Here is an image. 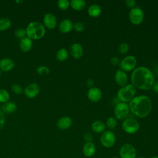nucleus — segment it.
Instances as JSON below:
<instances>
[{
  "mask_svg": "<svg viewBox=\"0 0 158 158\" xmlns=\"http://www.w3.org/2000/svg\"><path fill=\"white\" fill-rule=\"evenodd\" d=\"M40 91V87L36 83H32L25 87L23 90L25 95L28 98H35Z\"/></svg>",
  "mask_w": 158,
  "mask_h": 158,
  "instance_id": "11",
  "label": "nucleus"
},
{
  "mask_svg": "<svg viewBox=\"0 0 158 158\" xmlns=\"http://www.w3.org/2000/svg\"><path fill=\"white\" fill-rule=\"evenodd\" d=\"M14 35L17 38L22 40V38L26 37L25 36L27 35L26 29H24L23 28H19L16 29V30L15 31Z\"/></svg>",
  "mask_w": 158,
  "mask_h": 158,
  "instance_id": "30",
  "label": "nucleus"
},
{
  "mask_svg": "<svg viewBox=\"0 0 158 158\" xmlns=\"http://www.w3.org/2000/svg\"><path fill=\"white\" fill-rule=\"evenodd\" d=\"M117 119L114 117H110L106 121V125L110 130H113L117 126Z\"/></svg>",
  "mask_w": 158,
  "mask_h": 158,
  "instance_id": "28",
  "label": "nucleus"
},
{
  "mask_svg": "<svg viewBox=\"0 0 158 158\" xmlns=\"http://www.w3.org/2000/svg\"><path fill=\"white\" fill-rule=\"evenodd\" d=\"M20 48L21 50L23 52H28L31 50L32 46H33V42L31 39L29 38L25 37L20 40V43H19Z\"/></svg>",
  "mask_w": 158,
  "mask_h": 158,
  "instance_id": "20",
  "label": "nucleus"
},
{
  "mask_svg": "<svg viewBox=\"0 0 158 158\" xmlns=\"http://www.w3.org/2000/svg\"><path fill=\"white\" fill-rule=\"evenodd\" d=\"M10 98L8 91L4 89H0V102L6 103Z\"/></svg>",
  "mask_w": 158,
  "mask_h": 158,
  "instance_id": "27",
  "label": "nucleus"
},
{
  "mask_svg": "<svg viewBox=\"0 0 158 158\" xmlns=\"http://www.w3.org/2000/svg\"><path fill=\"white\" fill-rule=\"evenodd\" d=\"M116 138L114 133L110 130H106L102 133L100 136V143L102 146L106 148H110L114 146Z\"/></svg>",
  "mask_w": 158,
  "mask_h": 158,
  "instance_id": "7",
  "label": "nucleus"
},
{
  "mask_svg": "<svg viewBox=\"0 0 158 158\" xmlns=\"http://www.w3.org/2000/svg\"><path fill=\"white\" fill-rule=\"evenodd\" d=\"M72 124V120L68 116H64L60 118L57 122V127L60 130H65L69 129Z\"/></svg>",
  "mask_w": 158,
  "mask_h": 158,
  "instance_id": "18",
  "label": "nucleus"
},
{
  "mask_svg": "<svg viewBox=\"0 0 158 158\" xmlns=\"http://www.w3.org/2000/svg\"><path fill=\"white\" fill-rule=\"evenodd\" d=\"M152 87L154 91H156V93H158V80L156 81H154Z\"/></svg>",
  "mask_w": 158,
  "mask_h": 158,
  "instance_id": "40",
  "label": "nucleus"
},
{
  "mask_svg": "<svg viewBox=\"0 0 158 158\" xmlns=\"http://www.w3.org/2000/svg\"><path fill=\"white\" fill-rule=\"evenodd\" d=\"M36 72L40 75H46L49 73L50 70L48 67L41 65L37 68Z\"/></svg>",
  "mask_w": 158,
  "mask_h": 158,
  "instance_id": "31",
  "label": "nucleus"
},
{
  "mask_svg": "<svg viewBox=\"0 0 158 158\" xmlns=\"http://www.w3.org/2000/svg\"><path fill=\"white\" fill-rule=\"evenodd\" d=\"M86 85H87V86H88L89 88H93V86H94V80H93V79L89 78V79H88L87 81H86Z\"/></svg>",
  "mask_w": 158,
  "mask_h": 158,
  "instance_id": "39",
  "label": "nucleus"
},
{
  "mask_svg": "<svg viewBox=\"0 0 158 158\" xmlns=\"http://www.w3.org/2000/svg\"><path fill=\"white\" fill-rule=\"evenodd\" d=\"M112 158H118V157H116V156H114V157H112Z\"/></svg>",
  "mask_w": 158,
  "mask_h": 158,
  "instance_id": "44",
  "label": "nucleus"
},
{
  "mask_svg": "<svg viewBox=\"0 0 158 158\" xmlns=\"http://www.w3.org/2000/svg\"><path fill=\"white\" fill-rule=\"evenodd\" d=\"M114 78L117 84L121 87L125 86L128 81V77L125 72L120 69L115 72Z\"/></svg>",
  "mask_w": 158,
  "mask_h": 158,
  "instance_id": "15",
  "label": "nucleus"
},
{
  "mask_svg": "<svg viewBox=\"0 0 158 158\" xmlns=\"http://www.w3.org/2000/svg\"><path fill=\"white\" fill-rule=\"evenodd\" d=\"M5 124V115L0 110V130L2 129Z\"/></svg>",
  "mask_w": 158,
  "mask_h": 158,
  "instance_id": "36",
  "label": "nucleus"
},
{
  "mask_svg": "<svg viewBox=\"0 0 158 158\" xmlns=\"http://www.w3.org/2000/svg\"><path fill=\"white\" fill-rule=\"evenodd\" d=\"M130 110L138 117H147L152 109V102L150 98L144 95L135 96L128 104Z\"/></svg>",
  "mask_w": 158,
  "mask_h": 158,
  "instance_id": "2",
  "label": "nucleus"
},
{
  "mask_svg": "<svg viewBox=\"0 0 158 158\" xmlns=\"http://www.w3.org/2000/svg\"><path fill=\"white\" fill-rule=\"evenodd\" d=\"M130 21L134 25L140 24L144 19V12L143 10L138 7H135L129 12Z\"/></svg>",
  "mask_w": 158,
  "mask_h": 158,
  "instance_id": "10",
  "label": "nucleus"
},
{
  "mask_svg": "<svg viewBox=\"0 0 158 158\" xmlns=\"http://www.w3.org/2000/svg\"><path fill=\"white\" fill-rule=\"evenodd\" d=\"M130 108L128 105L123 102H119L115 104L114 107L115 118L119 120H124L129 114Z\"/></svg>",
  "mask_w": 158,
  "mask_h": 158,
  "instance_id": "5",
  "label": "nucleus"
},
{
  "mask_svg": "<svg viewBox=\"0 0 158 158\" xmlns=\"http://www.w3.org/2000/svg\"><path fill=\"white\" fill-rule=\"evenodd\" d=\"M73 24L72 22L68 19L62 20L59 25V30L62 33H67L73 28Z\"/></svg>",
  "mask_w": 158,
  "mask_h": 158,
  "instance_id": "19",
  "label": "nucleus"
},
{
  "mask_svg": "<svg viewBox=\"0 0 158 158\" xmlns=\"http://www.w3.org/2000/svg\"><path fill=\"white\" fill-rule=\"evenodd\" d=\"M131 81L135 88L149 90L154 83V77L148 68L141 66L133 70L131 76Z\"/></svg>",
  "mask_w": 158,
  "mask_h": 158,
  "instance_id": "1",
  "label": "nucleus"
},
{
  "mask_svg": "<svg viewBox=\"0 0 158 158\" xmlns=\"http://www.w3.org/2000/svg\"><path fill=\"white\" fill-rule=\"evenodd\" d=\"M136 94V88L132 84L126 85L118 89L117 98L123 102H130Z\"/></svg>",
  "mask_w": 158,
  "mask_h": 158,
  "instance_id": "4",
  "label": "nucleus"
},
{
  "mask_svg": "<svg viewBox=\"0 0 158 158\" xmlns=\"http://www.w3.org/2000/svg\"><path fill=\"white\" fill-rule=\"evenodd\" d=\"M15 2H19V3H22V2H23V1H16Z\"/></svg>",
  "mask_w": 158,
  "mask_h": 158,
  "instance_id": "41",
  "label": "nucleus"
},
{
  "mask_svg": "<svg viewBox=\"0 0 158 158\" xmlns=\"http://www.w3.org/2000/svg\"><path fill=\"white\" fill-rule=\"evenodd\" d=\"M88 98L92 102H98L102 98V92L99 88L93 87L88 91Z\"/></svg>",
  "mask_w": 158,
  "mask_h": 158,
  "instance_id": "13",
  "label": "nucleus"
},
{
  "mask_svg": "<svg viewBox=\"0 0 158 158\" xmlns=\"http://www.w3.org/2000/svg\"><path fill=\"white\" fill-rule=\"evenodd\" d=\"M70 54L73 58L79 59L83 54V49L80 43H75L70 46Z\"/></svg>",
  "mask_w": 158,
  "mask_h": 158,
  "instance_id": "16",
  "label": "nucleus"
},
{
  "mask_svg": "<svg viewBox=\"0 0 158 158\" xmlns=\"http://www.w3.org/2000/svg\"><path fill=\"white\" fill-rule=\"evenodd\" d=\"M122 127L125 133L128 134H134L138 131L139 124L135 118L127 117L123 121Z\"/></svg>",
  "mask_w": 158,
  "mask_h": 158,
  "instance_id": "6",
  "label": "nucleus"
},
{
  "mask_svg": "<svg viewBox=\"0 0 158 158\" xmlns=\"http://www.w3.org/2000/svg\"><path fill=\"white\" fill-rule=\"evenodd\" d=\"M70 6V2L68 0H59L57 1V7L61 10H66Z\"/></svg>",
  "mask_w": 158,
  "mask_h": 158,
  "instance_id": "29",
  "label": "nucleus"
},
{
  "mask_svg": "<svg viewBox=\"0 0 158 158\" xmlns=\"http://www.w3.org/2000/svg\"><path fill=\"white\" fill-rule=\"evenodd\" d=\"M11 89L13 93H14L16 94H20L23 93V89L22 88V86L17 83L13 84L11 87Z\"/></svg>",
  "mask_w": 158,
  "mask_h": 158,
  "instance_id": "33",
  "label": "nucleus"
},
{
  "mask_svg": "<svg viewBox=\"0 0 158 158\" xmlns=\"http://www.w3.org/2000/svg\"><path fill=\"white\" fill-rule=\"evenodd\" d=\"M125 3L126 4V6L130 8H134L135 7V5H136V2L134 0H126L125 1Z\"/></svg>",
  "mask_w": 158,
  "mask_h": 158,
  "instance_id": "37",
  "label": "nucleus"
},
{
  "mask_svg": "<svg viewBox=\"0 0 158 158\" xmlns=\"http://www.w3.org/2000/svg\"><path fill=\"white\" fill-rule=\"evenodd\" d=\"M96 148L93 142H86L82 149L83 154L87 157H91L93 156L96 152Z\"/></svg>",
  "mask_w": 158,
  "mask_h": 158,
  "instance_id": "14",
  "label": "nucleus"
},
{
  "mask_svg": "<svg viewBox=\"0 0 158 158\" xmlns=\"http://www.w3.org/2000/svg\"><path fill=\"white\" fill-rule=\"evenodd\" d=\"M101 7L96 4H91L88 9V13L89 16L92 17H97L99 16L101 14Z\"/></svg>",
  "mask_w": 158,
  "mask_h": 158,
  "instance_id": "23",
  "label": "nucleus"
},
{
  "mask_svg": "<svg viewBox=\"0 0 158 158\" xmlns=\"http://www.w3.org/2000/svg\"><path fill=\"white\" fill-rule=\"evenodd\" d=\"M119 156L120 158H136V149L132 144L125 143L120 148Z\"/></svg>",
  "mask_w": 158,
  "mask_h": 158,
  "instance_id": "8",
  "label": "nucleus"
},
{
  "mask_svg": "<svg viewBox=\"0 0 158 158\" xmlns=\"http://www.w3.org/2000/svg\"><path fill=\"white\" fill-rule=\"evenodd\" d=\"M26 33L27 37L31 40H40L45 35L46 28L39 22H31L27 25Z\"/></svg>",
  "mask_w": 158,
  "mask_h": 158,
  "instance_id": "3",
  "label": "nucleus"
},
{
  "mask_svg": "<svg viewBox=\"0 0 158 158\" xmlns=\"http://www.w3.org/2000/svg\"><path fill=\"white\" fill-rule=\"evenodd\" d=\"M69 56V53L67 50L65 48L59 49L56 53L57 59L60 62L65 61Z\"/></svg>",
  "mask_w": 158,
  "mask_h": 158,
  "instance_id": "25",
  "label": "nucleus"
},
{
  "mask_svg": "<svg viewBox=\"0 0 158 158\" xmlns=\"http://www.w3.org/2000/svg\"><path fill=\"white\" fill-rule=\"evenodd\" d=\"M11 26V21L7 17L0 19V31H3L9 29Z\"/></svg>",
  "mask_w": 158,
  "mask_h": 158,
  "instance_id": "26",
  "label": "nucleus"
},
{
  "mask_svg": "<svg viewBox=\"0 0 158 158\" xmlns=\"http://www.w3.org/2000/svg\"><path fill=\"white\" fill-rule=\"evenodd\" d=\"M17 110V106L16 104L11 101H7V102L4 103L2 107H1V111L4 114H12L14 112H15Z\"/></svg>",
  "mask_w": 158,
  "mask_h": 158,
  "instance_id": "21",
  "label": "nucleus"
},
{
  "mask_svg": "<svg viewBox=\"0 0 158 158\" xmlns=\"http://www.w3.org/2000/svg\"><path fill=\"white\" fill-rule=\"evenodd\" d=\"M136 158H146V157H143V156H139V157H136Z\"/></svg>",
  "mask_w": 158,
  "mask_h": 158,
  "instance_id": "43",
  "label": "nucleus"
},
{
  "mask_svg": "<svg viewBox=\"0 0 158 158\" xmlns=\"http://www.w3.org/2000/svg\"><path fill=\"white\" fill-rule=\"evenodd\" d=\"M136 59L133 56H128L124 57L120 62V67L123 72H130L135 69Z\"/></svg>",
  "mask_w": 158,
  "mask_h": 158,
  "instance_id": "9",
  "label": "nucleus"
},
{
  "mask_svg": "<svg viewBox=\"0 0 158 158\" xmlns=\"http://www.w3.org/2000/svg\"><path fill=\"white\" fill-rule=\"evenodd\" d=\"M70 6L74 10H81L86 7V2L84 0H72Z\"/></svg>",
  "mask_w": 158,
  "mask_h": 158,
  "instance_id": "24",
  "label": "nucleus"
},
{
  "mask_svg": "<svg viewBox=\"0 0 158 158\" xmlns=\"http://www.w3.org/2000/svg\"><path fill=\"white\" fill-rule=\"evenodd\" d=\"M110 62L113 65H117L120 63V60L117 57H112L110 59Z\"/></svg>",
  "mask_w": 158,
  "mask_h": 158,
  "instance_id": "38",
  "label": "nucleus"
},
{
  "mask_svg": "<svg viewBox=\"0 0 158 158\" xmlns=\"http://www.w3.org/2000/svg\"><path fill=\"white\" fill-rule=\"evenodd\" d=\"M83 139L86 142H93V136L90 133H85L83 135Z\"/></svg>",
  "mask_w": 158,
  "mask_h": 158,
  "instance_id": "35",
  "label": "nucleus"
},
{
  "mask_svg": "<svg viewBox=\"0 0 158 158\" xmlns=\"http://www.w3.org/2000/svg\"><path fill=\"white\" fill-rule=\"evenodd\" d=\"M151 158H158V156H154L151 157Z\"/></svg>",
  "mask_w": 158,
  "mask_h": 158,
  "instance_id": "42",
  "label": "nucleus"
},
{
  "mask_svg": "<svg viewBox=\"0 0 158 158\" xmlns=\"http://www.w3.org/2000/svg\"><path fill=\"white\" fill-rule=\"evenodd\" d=\"M129 50V45L127 43H122L120 44L118 47V51L122 54H126Z\"/></svg>",
  "mask_w": 158,
  "mask_h": 158,
  "instance_id": "32",
  "label": "nucleus"
},
{
  "mask_svg": "<svg viewBox=\"0 0 158 158\" xmlns=\"http://www.w3.org/2000/svg\"><path fill=\"white\" fill-rule=\"evenodd\" d=\"M1 72H2V71H1V70H0V75H1Z\"/></svg>",
  "mask_w": 158,
  "mask_h": 158,
  "instance_id": "45",
  "label": "nucleus"
},
{
  "mask_svg": "<svg viewBox=\"0 0 158 158\" xmlns=\"http://www.w3.org/2000/svg\"><path fill=\"white\" fill-rule=\"evenodd\" d=\"M14 62L10 58L5 57L0 60V70L2 72H9L14 67Z\"/></svg>",
  "mask_w": 158,
  "mask_h": 158,
  "instance_id": "17",
  "label": "nucleus"
},
{
  "mask_svg": "<svg viewBox=\"0 0 158 158\" xmlns=\"http://www.w3.org/2000/svg\"><path fill=\"white\" fill-rule=\"evenodd\" d=\"M92 130L97 133H102L105 131L106 125L101 120H96L91 124Z\"/></svg>",
  "mask_w": 158,
  "mask_h": 158,
  "instance_id": "22",
  "label": "nucleus"
},
{
  "mask_svg": "<svg viewBox=\"0 0 158 158\" xmlns=\"http://www.w3.org/2000/svg\"><path fill=\"white\" fill-rule=\"evenodd\" d=\"M73 28H74V30L77 31V32H81L83 30H84V25L82 22H76L73 26Z\"/></svg>",
  "mask_w": 158,
  "mask_h": 158,
  "instance_id": "34",
  "label": "nucleus"
},
{
  "mask_svg": "<svg viewBox=\"0 0 158 158\" xmlns=\"http://www.w3.org/2000/svg\"><path fill=\"white\" fill-rule=\"evenodd\" d=\"M57 19L52 13H46L43 17V25L49 30L54 29L57 25Z\"/></svg>",
  "mask_w": 158,
  "mask_h": 158,
  "instance_id": "12",
  "label": "nucleus"
}]
</instances>
